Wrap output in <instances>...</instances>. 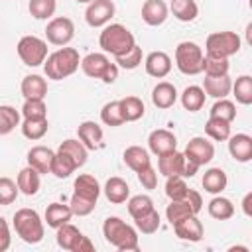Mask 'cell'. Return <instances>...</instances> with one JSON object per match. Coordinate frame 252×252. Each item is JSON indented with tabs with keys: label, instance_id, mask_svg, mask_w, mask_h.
Here are the masks:
<instances>
[{
	"label": "cell",
	"instance_id": "obj_7",
	"mask_svg": "<svg viewBox=\"0 0 252 252\" xmlns=\"http://www.w3.org/2000/svg\"><path fill=\"white\" fill-rule=\"evenodd\" d=\"M205 51L207 55L213 57H232L240 51V37L234 32H215L209 33L207 41H205Z\"/></svg>",
	"mask_w": 252,
	"mask_h": 252
},
{
	"label": "cell",
	"instance_id": "obj_49",
	"mask_svg": "<svg viewBox=\"0 0 252 252\" xmlns=\"http://www.w3.org/2000/svg\"><path fill=\"white\" fill-rule=\"evenodd\" d=\"M18 193H20L18 181H12V179L6 177V175L0 177V205H2V207L14 203L16 197H18Z\"/></svg>",
	"mask_w": 252,
	"mask_h": 252
},
{
	"label": "cell",
	"instance_id": "obj_20",
	"mask_svg": "<svg viewBox=\"0 0 252 252\" xmlns=\"http://www.w3.org/2000/svg\"><path fill=\"white\" fill-rule=\"evenodd\" d=\"M228 152L240 163L250 161L252 159V136H248V134H234V136H230L228 138Z\"/></svg>",
	"mask_w": 252,
	"mask_h": 252
},
{
	"label": "cell",
	"instance_id": "obj_36",
	"mask_svg": "<svg viewBox=\"0 0 252 252\" xmlns=\"http://www.w3.org/2000/svg\"><path fill=\"white\" fill-rule=\"evenodd\" d=\"M77 167H79V165L75 163V159H73L69 154L59 152V150L55 152V159H53V165H51V173H53L57 179L69 177Z\"/></svg>",
	"mask_w": 252,
	"mask_h": 252
},
{
	"label": "cell",
	"instance_id": "obj_27",
	"mask_svg": "<svg viewBox=\"0 0 252 252\" xmlns=\"http://www.w3.org/2000/svg\"><path fill=\"white\" fill-rule=\"evenodd\" d=\"M102 191L112 205H120V203H126V199H130V187L122 177H110L104 183Z\"/></svg>",
	"mask_w": 252,
	"mask_h": 252
},
{
	"label": "cell",
	"instance_id": "obj_44",
	"mask_svg": "<svg viewBox=\"0 0 252 252\" xmlns=\"http://www.w3.org/2000/svg\"><path fill=\"white\" fill-rule=\"evenodd\" d=\"M57 0H30L28 10L35 20H49L55 14Z\"/></svg>",
	"mask_w": 252,
	"mask_h": 252
},
{
	"label": "cell",
	"instance_id": "obj_48",
	"mask_svg": "<svg viewBox=\"0 0 252 252\" xmlns=\"http://www.w3.org/2000/svg\"><path fill=\"white\" fill-rule=\"evenodd\" d=\"M209 112H211V116L222 118V120H226V122H232V120L236 118V106H234V102L228 100V98H219V100L211 106Z\"/></svg>",
	"mask_w": 252,
	"mask_h": 252
},
{
	"label": "cell",
	"instance_id": "obj_51",
	"mask_svg": "<svg viewBox=\"0 0 252 252\" xmlns=\"http://www.w3.org/2000/svg\"><path fill=\"white\" fill-rule=\"evenodd\" d=\"M69 205H71V209H73V213H75L77 217H87V215H91V213L94 211L96 201H91V199H85V197H79V195L73 193Z\"/></svg>",
	"mask_w": 252,
	"mask_h": 252
},
{
	"label": "cell",
	"instance_id": "obj_54",
	"mask_svg": "<svg viewBox=\"0 0 252 252\" xmlns=\"http://www.w3.org/2000/svg\"><path fill=\"white\" fill-rule=\"evenodd\" d=\"M185 199L191 203V207L195 209V213H199V211L203 209V199H201V193H199V191H195V189H189Z\"/></svg>",
	"mask_w": 252,
	"mask_h": 252
},
{
	"label": "cell",
	"instance_id": "obj_19",
	"mask_svg": "<svg viewBox=\"0 0 252 252\" xmlns=\"http://www.w3.org/2000/svg\"><path fill=\"white\" fill-rule=\"evenodd\" d=\"M183 165H185V154L177 152V150L158 158V171L163 177H169V175H181L183 177Z\"/></svg>",
	"mask_w": 252,
	"mask_h": 252
},
{
	"label": "cell",
	"instance_id": "obj_40",
	"mask_svg": "<svg viewBox=\"0 0 252 252\" xmlns=\"http://www.w3.org/2000/svg\"><path fill=\"white\" fill-rule=\"evenodd\" d=\"M24 120H43L47 118V106L43 98H26L22 106Z\"/></svg>",
	"mask_w": 252,
	"mask_h": 252
},
{
	"label": "cell",
	"instance_id": "obj_6",
	"mask_svg": "<svg viewBox=\"0 0 252 252\" xmlns=\"http://www.w3.org/2000/svg\"><path fill=\"white\" fill-rule=\"evenodd\" d=\"M203 59L205 53L201 45H197L195 41H181L175 47V65L183 75L203 73Z\"/></svg>",
	"mask_w": 252,
	"mask_h": 252
},
{
	"label": "cell",
	"instance_id": "obj_16",
	"mask_svg": "<svg viewBox=\"0 0 252 252\" xmlns=\"http://www.w3.org/2000/svg\"><path fill=\"white\" fill-rule=\"evenodd\" d=\"M173 230L181 240H187V242H199L205 234L203 222L197 219V215H191V217L179 220L177 224H173Z\"/></svg>",
	"mask_w": 252,
	"mask_h": 252
},
{
	"label": "cell",
	"instance_id": "obj_12",
	"mask_svg": "<svg viewBox=\"0 0 252 252\" xmlns=\"http://www.w3.org/2000/svg\"><path fill=\"white\" fill-rule=\"evenodd\" d=\"M148 146H150V152L159 158V156H165V154L177 150V138H175V134L171 130L158 128V130H154L150 134Z\"/></svg>",
	"mask_w": 252,
	"mask_h": 252
},
{
	"label": "cell",
	"instance_id": "obj_13",
	"mask_svg": "<svg viewBox=\"0 0 252 252\" xmlns=\"http://www.w3.org/2000/svg\"><path fill=\"white\" fill-rule=\"evenodd\" d=\"M144 67H146V73H148L150 77L163 79V77H167L169 71H171V57H169L165 51H152V53L146 55Z\"/></svg>",
	"mask_w": 252,
	"mask_h": 252
},
{
	"label": "cell",
	"instance_id": "obj_1",
	"mask_svg": "<svg viewBox=\"0 0 252 252\" xmlns=\"http://www.w3.org/2000/svg\"><path fill=\"white\" fill-rule=\"evenodd\" d=\"M81 61L83 59L79 57V51L75 47H59L57 51L49 53V57L45 59L43 71H45L47 79L61 81V79L71 77L79 69Z\"/></svg>",
	"mask_w": 252,
	"mask_h": 252
},
{
	"label": "cell",
	"instance_id": "obj_32",
	"mask_svg": "<svg viewBox=\"0 0 252 252\" xmlns=\"http://www.w3.org/2000/svg\"><path fill=\"white\" fill-rule=\"evenodd\" d=\"M209 215L213 217V219H217V220H228V219H232V215H234V205H232V201L230 199H226V197H220V195H215L211 201H209Z\"/></svg>",
	"mask_w": 252,
	"mask_h": 252
},
{
	"label": "cell",
	"instance_id": "obj_9",
	"mask_svg": "<svg viewBox=\"0 0 252 252\" xmlns=\"http://www.w3.org/2000/svg\"><path fill=\"white\" fill-rule=\"evenodd\" d=\"M45 37H47V41L51 45L65 47L75 37V24H73V20L67 18V16L51 18L47 28H45Z\"/></svg>",
	"mask_w": 252,
	"mask_h": 252
},
{
	"label": "cell",
	"instance_id": "obj_46",
	"mask_svg": "<svg viewBox=\"0 0 252 252\" xmlns=\"http://www.w3.org/2000/svg\"><path fill=\"white\" fill-rule=\"evenodd\" d=\"M47 128H49L47 118H43V120H24L22 122V134L28 140H41L47 134Z\"/></svg>",
	"mask_w": 252,
	"mask_h": 252
},
{
	"label": "cell",
	"instance_id": "obj_18",
	"mask_svg": "<svg viewBox=\"0 0 252 252\" xmlns=\"http://www.w3.org/2000/svg\"><path fill=\"white\" fill-rule=\"evenodd\" d=\"M53 159H55V152L45 146H33L28 152V165L35 167L39 173H51Z\"/></svg>",
	"mask_w": 252,
	"mask_h": 252
},
{
	"label": "cell",
	"instance_id": "obj_28",
	"mask_svg": "<svg viewBox=\"0 0 252 252\" xmlns=\"http://www.w3.org/2000/svg\"><path fill=\"white\" fill-rule=\"evenodd\" d=\"M20 91L24 98H45L47 94V81L39 75H26L22 79Z\"/></svg>",
	"mask_w": 252,
	"mask_h": 252
},
{
	"label": "cell",
	"instance_id": "obj_50",
	"mask_svg": "<svg viewBox=\"0 0 252 252\" xmlns=\"http://www.w3.org/2000/svg\"><path fill=\"white\" fill-rule=\"evenodd\" d=\"M142 47L140 45H134L128 53H124V55H120V57H114V63L118 65V67H122V69H136L140 63H142Z\"/></svg>",
	"mask_w": 252,
	"mask_h": 252
},
{
	"label": "cell",
	"instance_id": "obj_42",
	"mask_svg": "<svg viewBox=\"0 0 252 252\" xmlns=\"http://www.w3.org/2000/svg\"><path fill=\"white\" fill-rule=\"evenodd\" d=\"M16 126H20V112L10 104H2L0 106V134L8 136Z\"/></svg>",
	"mask_w": 252,
	"mask_h": 252
},
{
	"label": "cell",
	"instance_id": "obj_39",
	"mask_svg": "<svg viewBox=\"0 0 252 252\" xmlns=\"http://www.w3.org/2000/svg\"><path fill=\"white\" fill-rule=\"evenodd\" d=\"M100 120L102 124L106 126H122L126 122L124 114H122V106H120V100H110L102 106L100 110Z\"/></svg>",
	"mask_w": 252,
	"mask_h": 252
},
{
	"label": "cell",
	"instance_id": "obj_23",
	"mask_svg": "<svg viewBox=\"0 0 252 252\" xmlns=\"http://www.w3.org/2000/svg\"><path fill=\"white\" fill-rule=\"evenodd\" d=\"M73 215L75 213H73L71 205H63V203H57L55 201V203H49L47 209H45V222H47V226H51V228L57 230L59 226L67 224Z\"/></svg>",
	"mask_w": 252,
	"mask_h": 252
},
{
	"label": "cell",
	"instance_id": "obj_59",
	"mask_svg": "<svg viewBox=\"0 0 252 252\" xmlns=\"http://www.w3.org/2000/svg\"><path fill=\"white\" fill-rule=\"evenodd\" d=\"M248 6H250V10H252V0H248Z\"/></svg>",
	"mask_w": 252,
	"mask_h": 252
},
{
	"label": "cell",
	"instance_id": "obj_17",
	"mask_svg": "<svg viewBox=\"0 0 252 252\" xmlns=\"http://www.w3.org/2000/svg\"><path fill=\"white\" fill-rule=\"evenodd\" d=\"M203 89L207 93V96L219 100V98H226L232 91V81L228 75H220V77H209L205 75L203 79Z\"/></svg>",
	"mask_w": 252,
	"mask_h": 252
},
{
	"label": "cell",
	"instance_id": "obj_14",
	"mask_svg": "<svg viewBox=\"0 0 252 252\" xmlns=\"http://www.w3.org/2000/svg\"><path fill=\"white\" fill-rule=\"evenodd\" d=\"M169 16V6L163 2V0H146L142 4V20L156 28V26H161Z\"/></svg>",
	"mask_w": 252,
	"mask_h": 252
},
{
	"label": "cell",
	"instance_id": "obj_2",
	"mask_svg": "<svg viewBox=\"0 0 252 252\" xmlns=\"http://www.w3.org/2000/svg\"><path fill=\"white\" fill-rule=\"evenodd\" d=\"M102 234H104V240L114 248H118L120 252H130V250L136 252L140 248L136 228L126 224L120 217H108L102 224Z\"/></svg>",
	"mask_w": 252,
	"mask_h": 252
},
{
	"label": "cell",
	"instance_id": "obj_55",
	"mask_svg": "<svg viewBox=\"0 0 252 252\" xmlns=\"http://www.w3.org/2000/svg\"><path fill=\"white\" fill-rule=\"evenodd\" d=\"M240 205H242V213L252 219V191H248V193L242 197V203H240Z\"/></svg>",
	"mask_w": 252,
	"mask_h": 252
},
{
	"label": "cell",
	"instance_id": "obj_56",
	"mask_svg": "<svg viewBox=\"0 0 252 252\" xmlns=\"http://www.w3.org/2000/svg\"><path fill=\"white\" fill-rule=\"evenodd\" d=\"M244 37L248 41V45H252V22L246 26V32H244Z\"/></svg>",
	"mask_w": 252,
	"mask_h": 252
},
{
	"label": "cell",
	"instance_id": "obj_21",
	"mask_svg": "<svg viewBox=\"0 0 252 252\" xmlns=\"http://www.w3.org/2000/svg\"><path fill=\"white\" fill-rule=\"evenodd\" d=\"M177 96H179V94H177L175 85H171V83H167V81L158 83V85L154 87V91H152V102H154V106H158V108H161V110L171 108V106L175 104Z\"/></svg>",
	"mask_w": 252,
	"mask_h": 252
},
{
	"label": "cell",
	"instance_id": "obj_4",
	"mask_svg": "<svg viewBox=\"0 0 252 252\" xmlns=\"http://www.w3.org/2000/svg\"><path fill=\"white\" fill-rule=\"evenodd\" d=\"M14 230L26 244H37L43 240V220L33 209H18L14 213Z\"/></svg>",
	"mask_w": 252,
	"mask_h": 252
},
{
	"label": "cell",
	"instance_id": "obj_52",
	"mask_svg": "<svg viewBox=\"0 0 252 252\" xmlns=\"http://www.w3.org/2000/svg\"><path fill=\"white\" fill-rule=\"evenodd\" d=\"M136 175H138V181L142 183L144 189H156L158 187V171L152 165L142 169V171H138Z\"/></svg>",
	"mask_w": 252,
	"mask_h": 252
},
{
	"label": "cell",
	"instance_id": "obj_35",
	"mask_svg": "<svg viewBox=\"0 0 252 252\" xmlns=\"http://www.w3.org/2000/svg\"><path fill=\"white\" fill-rule=\"evenodd\" d=\"M205 132L211 140L215 142H224L230 138V122L222 120V118H215L209 116V120L205 122Z\"/></svg>",
	"mask_w": 252,
	"mask_h": 252
},
{
	"label": "cell",
	"instance_id": "obj_29",
	"mask_svg": "<svg viewBox=\"0 0 252 252\" xmlns=\"http://www.w3.org/2000/svg\"><path fill=\"white\" fill-rule=\"evenodd\" d=\"M83 236H85V234H83L77 226H73L71 222H67V224H63V226L57 228V236H55V238H57L59 248L69 250V252H75Z\"/></svg>",
	"mask_w": 252,
	"mask_h": 252
},
{
	"label": "cell",
	"instance_id": "obj_37",
	"mask_svg": "<svg viewBox=\"0 0 252 252\" xmlns=\"http://www.w3.org/2000/svg\"><path fill=\"white\" fill-rule=\"evenodd\" d=\"M120 106H122V114H124L126 122H136L146 112V106H144L142 98H138V96H124V98H120Z\"/></svg>",
	"mask_w": 252,
	"mask_h": 252
},
{
	"label": "cell",
	"instance_id": "obj_25",
	"mask_svg": "<svg viewBox=\"0 0 252 252\" xmlns=\"http://www.w3.org/2000/svg\"><path fill=\"white\" fill-rule=\"evenodd\" d=\"M39 171L32 165L20 169L18 173V187H20V193L28 195V197H33L37 191H39V185H41V179H39Z\"/></svg>",
	"mask_w": 252,
	"mask_h": 252
},
{
	"label": "cell",
	"instance_id": "obj_5",
	"mask_svg": "<svg viewBox=\"0 0 252 252\" xmlns=\"http://www.w3.org/2000/svg\"><path fill=\"white\" fill-rule=\"evenodd\" d=\"M81 69L91 79H100L106 85H112L118 79V65L110 63V59L104 53H89L81 61Z\"/></svg>",
	"mask_w": 252,
	"mask_h": 252
},
{
	"label": "cell",
	"instance_id": "obj_43",
	"mask_svg": "<svg viewBox=\"0 0 252 252\" xmlns=\"http://www.w3.org/2000/svg\"><path fill=\"white\" fill-rule=\"evenodd\" d=\"M187 183H185V177L181 175H169L165 177V195L169 197V201H179V199H185L187 197Z\"/></svg>",
	"mask_w": 252,
	"mask_h": 252
},
{
	"label": "cell",
	"instance_id": "obj_47",
	"mask_svg": "<svg viewBox=\"0 0 252 252\" xmlns=\"http://www.w3.org/2000/svg\"><path fill=\"white\" fill-rule=\"evenodd\" d=\"M159 222H161V219H159V213H158L156 209H152L150 213H146V215L134 219V224H136V228H138L142 234H154V232L159 228Z\"/></svg>",
	"mask_w": 252,
	"mask_h": 252
},
{
	"label": "cell",
	"instance_id": "obj_24",
	"mask_svg": "<svg viewBox=\"0 0 252 252\" xmlns=\"http://www.w3.org/2000/svg\"><path fill=\"white\" fill-rule=\"evenodd\" d=\"M122 159H124V163H126L132 171H136V173L152 165L150 154H148V150H144L142 146H128V148L124 150V154H122Z\"/></svg>",
	"mask_w": 252,
	"mask_h": 252
},
{
	"label": "cell",
	"instance_id": "obj_33",
	"mask_svg": "<svg viewBox=\"0 0 252 252\" xmlns=\"http://www.w3.org/2000/svg\"><path fill=\"white\" fill-rule=\"evenodd\" d=\"M191 215H197V213H195V209L191 207V203H189L187 199L171 201V203L167 205V209H165V219L169 220V224H171V226H173V224H177L179 220H183V219L191 217Z\"/></svg>",
	"mask_w": 252,
	"mask_h": 252
},
{
	"label": "cell",
	"instance_id": "obj_30",
	"mask_svg": "<svg viewBox=\"0 0 252 252\" xmlns=\"http://www.w3.org/2000/svg\"><path fill=\"white\" fill-rule=\"evenodd\" d=\"M205 98H207L205 89L203 87H197V85H189L181 93V104L189 112H199L203 108V104H205Z\"/></svg>",
	"mask_w": 252,
	"mask_h": 252
},
{
	"label": "cell",
	"instance_id": "obj_45",
	"mask_svg": "<svg viewBox=\"0 0 252 252\" xmlns=\"http://www.w3.org/2000/svg\"><path fill=\"white\" fill-rule=\"evenodd\" d=\"M126 205H128V213H130L132 219H138V217L150 213L152 209H156L150 195H134V197L128 199Z\"/></svg>",
	"mask_w": 252,
	"mask_h": 252
},
{
	"label": "cell",
	"instance_id": "obj_22",
	"mask_svg": "<svg viewBox=\"0 0 252 252\" xmlns=\"http://www.w3.org/2000/svg\"><path fill=\"white\" fill-rule=\"evenodd\" d=\"M73 193L79 195V197H85V199H91V201H98V195H100V183L94 175L91 173H81L75 183H73Z\"/></svg>",
	"mask_w": 252,
	"mask_h": 252
},
{
	"label": "cell",
	"instance_id": "obj_38",
	"mask_svg": "<svg viewBox=\"0 0 252 252\" xmlns=\"http://www.w3.org/2000/svg\"><path fill=\"white\" fill-rule=\"evenodd\" d=\"M232 94L236 102L240 104H252V77L250 75H240L232 83Z\"/></svg>",
	"mask_w": 252,
	"mask_h": 252
},
{
	"label": "cell",
	"instance_id": "obj_31",
	"mask_svg": "<svg viewBox=\"0 0 252 252\" xmlns=\"http://www.w3.org/2000/svg\"><path fill=\"white\" fill-rule=\"evenodd\" d=\"M169 12L179 22H193L199 16V6H197L195 0H171L169 2Z\"/></svg>",
	"mask_w": 252,
	"mask_h": 252
},
{
	"label": "cell",
	"instance_id": "obj_34",
	"mask_svg": "<svg viewBox=\"0 0 252 252\" xmlns=\"http://www.w3.org/2000/svg\"><path fill=\"white\" fill-rule=\"evenodd\" d=\"M59 152H65V154H69L73 159H75V163L81 167V165H85L87 163V158H89V148L81 142V140H73V138H67V140H63L61 144H59V148H57Z\"/></svg>",
	"mask_w": 252,
	"mask_h": 252
},
{
	"label": "cell",
	"instance_id": "obj_8",
	"mask_svg": "<svg viewBox=\"0 0 252 252\" xmlns=\"http://www.w3.org/2000/svg\"><path fill=\"white\" fill-rule=\"evenodd\" d=\"M16 49H18V55H20L22 63L28 65V67H39L49 57L47 43L41 37H37V35H24L18 41Z\"/></svg>",
	"mask_w": 252,
	"mask_h": 252
},
{
	"label": "cell",
	"instance_id": "obj_58",
	"mask_svg": "<svg viewBox=\"0 0 252 252\" xmlns=\"http://www.w3.org/2000/svg\"><path fill=\"white\" fill-rule=\"evenodd\" d=\"M75 2H79V4H91L93 0H75Z\"/></svg>",
	"mask_w": 252,
	"mask_h": 252
},
{
	"label": "cell",
	"instance_id": "obj_10",
	"mask_svg": "<svg viewBox=\"0 0 252 252\" xmlns=\"http://www.w3.org/2000/svg\"><path fill=\"white\" fill-rule=\"evenodd\" d=\"M116 6L112 0H93L85 10V20L91 28H102L114 18Z\"/></svg>",
	"mask_w": 252,
	"mask_h": 252
},
{
	"label": "cell",
	"instance_id": "obj_15",
	"mask_svg": "<svg viewBox=\"0 0 252 252\" xmlns=\"http://www.w3.org/2000/svg\"><path fill=\"white\" fill-rule=\"evenodd\" d=\"M77 136H79V140H81L89 150H100V148L104 146V142H102V138H104L102 128H100L96 122H93V120L81 122L79 128H77Z\"/></svg>",
	"mask_w": 252,
	"mask_h": 252
},
{
	"label": "cell",
	"instance_id": "obj_11",
	"mask_svg": "<svg viewBox=\"0 0 252 252\" xmlns=\"http://www.w3.org/2000/svg\"><path fill=\"white\" fill-rule=\"evenodd\" d=\"M183 154H185L189 159H193V161L201 167V165L211 163V159L215 158V146H213V142H209L207 138L195 136V138H191V140L187 142Z\"/></svg>",
	"mask_w": 252,
	"mask_h": 252
},
{
	"label": "cell",
	"instance_id": "obj_26",
	"mask_svg": "<svg viewBox=\"0 0 252 252\" xmlns=\"http://www.w3.org/2000/svg\"><path fill=\"white\" fill-rule=\"evenodd\" d=\"M203 189L211 195H220L224 189H226V183H228V177L226 173L220 169V167H209L203 175Z\"/></svg>",
	"mask_w": 252,
	"mask_h": 252
},
{
	"label": "cell",
	"instance_id": "obj_57",
	"mask_svg": "<svg viewBox=\"0 0 252 252\" xmlns=\"http://www.w3.org/2000/svg\"><path fill=\"white\" fill-rule=\"evenodd\" d=\"M228 250H230V252H234V250H248V248H246V246H230Z\"/></svg>",
	"mask_w": 252,
	"mask_h": 252
},
{
	"label": "cell",
	"instance_id": "obj_53",
	"mask_svg": "<svg viewBox=\"0 0 252 252\" xmlns=\"http://www.w3.org/2000/svg\"><path fill=\"white\" fill-rule=\"evenodd\" d=\"M0 228H2V236H0V252H6L10 248V228H8V220L0 219Z\"/></svg>",
	"mask_w": 252,
	"mask_h": 252
},
{
	"label": "cell",
	"instance_id": "obj_41",
	"mask_svg": "<svg viewBox=\"0 0 252 252\" xmlns=\"http://www.w3.org/2000/svg\"><path fill=\"white\" fill-rule=\"evenodd\" d=\"M228 69H230L228 59H224V57H213V55H207L205 53V59H203V73L205 75H209V77H220V75H228Z\"/></svg>",
	"mask_w": 252,
	"mask_h": 252
},
{
	"label": "cell",
	"instance_id": "obj_3",
	"mask_svg": "<svg viewBox=\"0 0 252 252\" xmlns=\"http://www.w3.org/2000/svg\"><path fill=\"white\" fill-rule=\"evenodd\" d=\"M98 45L102 47L104 53L120 57V55L128 53L136 45V39H134V33L126 26H122V24H108L100 32Z\"/></svg>",
	"mask_w": 252,
	"mask_h": 252
}]
</instances>
